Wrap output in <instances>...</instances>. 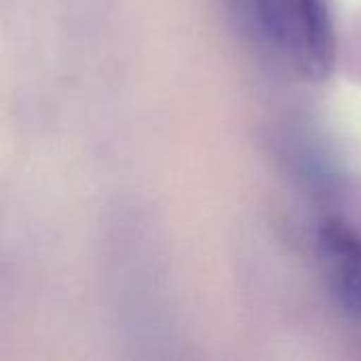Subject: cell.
<instances>
[{"label": "cell", "instance_id": "obj_2", "mask_svg": "<svg viewBox=\"0 0 361 361\" xmlns=\"http://www.w3.org/2000/svg\"><path fill=\"white\" fill-rule=\"evenodd\" d=\"M330 296L351 319H361V231L343 218H328L317 237Z\"/></svg>", "mask_w": 361, "mask_h": 361}, {"label": "cell", "instance_id": "obj_1", "mask_svg": "<svg viewBox=\"0 0 361 361\" xmlns=\"http://www.w3.org/2000/svg\"><path fill=\"white\" fill-rule=\"evenodd\" d=\"M241 21L294 68L315 80L328 78L336 61L330 0H233Z\"/></svg>", "mask_w": 361, "mask_h": 361}]
</instances>
